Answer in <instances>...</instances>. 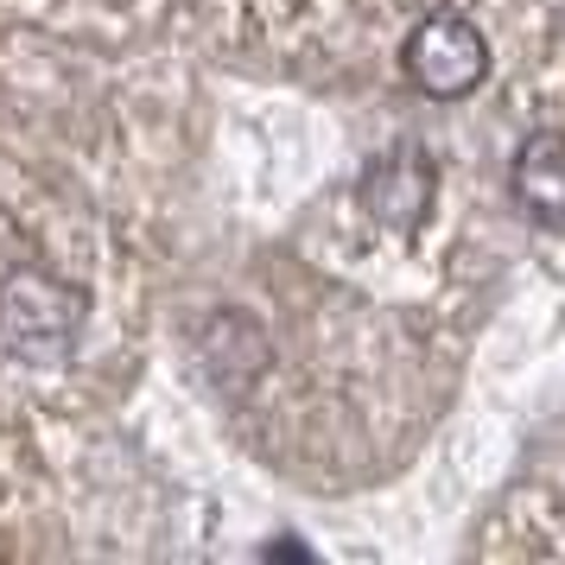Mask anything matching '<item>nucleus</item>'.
Wrapping results in <instances>:
<instances>
[{
  "label": "nucleus",
  "instance_id": "4",
  "mask_svg": "<svg viewBox=\"0 0 565 565\" xmlns=\"http://www.w3.org/2000/svg\"><path fill=\"white\" fill-rule=\"evenodd\" d=\"M509 191L540 230H565V134L559 128H540L514 147Z\"/></svg>",
  "mask_w": 565,
  "mask_h": 565
},
{
  "label": "nucleus",
  "instance_id": "2",
  "mask_svg": "<svg viewBox=\"0 0 565 565\" xmlns=\"http://www.w3.org/2000/svg\"><path fill=\"white\" fill-rule=\"evenodd\" d=\"M401 64H407L413 89H426L433 103H458V96H470V89L483 83L489 45L463 13H426V20L407 32Z\"/></svg>",
  "mask_w": 565,
  "mask_h": 565
},
{
  "label": "nucleus",
  "instance_id": "1",
  "mask_svg": "<svg viewBox=\"0 0 565 565\" xmlns=\"http://www.w3.org/2000/svg\"><path fill=\"white\" fill-rule=\"evenodd\" d=\"M83 311H89L83 286L57 280L45 267H13L0 280V350L32 362V369H57L77 350Z\"/></svg>",
  "mask_w": 565,
  "mask_h": 565
},
{
  "label": "nucleus",
  "instance_id": "3",
  "mask_svg": "<svg viewBox=\"0 0 565 565\" xmlns=\"http://www.w3.org/2000/svg\"><path fill=\"white\" fill-rule=\"evenodd\" d=\"M362 210L375 216V223H387V230H413L426 210H433V191H438V172L433 159L419 153V147H394V153H382L369 172H362Z\"/></svg>",
  "mask_w": 565,
  "mask_h": 565
}]
</instances>
